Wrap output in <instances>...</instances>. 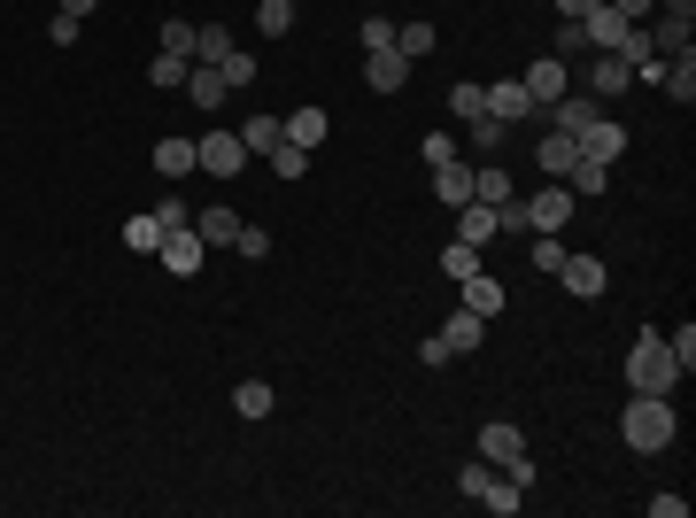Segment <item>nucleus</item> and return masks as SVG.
Here are the masks:
<instances>
[{
	"mask_svg": "<svg viewBox=\"0 0 696 518\" xmlns=\"http://www.w3.org/2000/svg\"><path fill=\"white\" fill-rule=\"evenodd\" d=\"M565 186H573V194H603V186H612V162H588V155H580V162L565 170Z\"/></svg>",
	"mask_w": 696,
	"mask_h": 518,
	"instance_id": "c756f323",
	"label": "nucleus"
},
{
	"mask_svg": "<svg viewBox=\"0 0 696 518\" xmlns=\"http://www.w3.org/2000/svg\"><path fill=\"white\" fill-rule=\"evenodd\" d=\"M403 77H410V55H395V47H380V55L364 62V85H372V94H403Z\"/></svg>",
	"mask_w": 696,
	"mask_h": 518,
	"instance_id": "dca6fc26",
	"label": "nucleus"
},
{
	"mask_svg": "<svg viewBox=\"0 0 696 518\" xmlns=\"http://www.w3.org/2000/svg\"><path fill=\"white\" fill-rule=\"evenodd\" d=\"M225 94H232V85H225L217 62H194V70H187V101H194V109H225Z\"/></svg>",
	"mask_w": 696,
	"mask_h": 518,
	"instance_id": "ddd939ff",
	"label": "nucleus"
},
{
	"mask_svg": "<svg viewBox=\"0 0 696 518\" xmlns=\"http://www.w3.org/2000/svg\"><path fill=\"white\" fill-rule=\"evenodd\" d=\"M232 132H240V147H248V155H272V147L287 140V124H279V117H248V124H232Z\"/></svg>",
	"mask_w": 696,
	"mask_h": 518,
	"instance_id": "b1692460",
	"label": "nucleus"
},
{
	"mask_svg": "<svg viewBox=\"0 0 696 518\" xmlns=\"http://www.w3.org/2000/svg\"><path fill=\"white\" fill-rule=\"evenodd\" d=\"M272 170H279V179L295 186V179H302V170H310V147H295V140H279V147H272Z\"/></svg>",
	"mask_w": 696,
	"mask_h": 518,
	"instance_id": "72a5a7b5",
	"label": "nucleus"
},
{
	"mask_svg": "<svg viewBox=\"0 0 696 518\" xmlns=\"http://www.w3.org/2000/svg\"><path fill=\"white\" fill-rule=\"evenodd\" d=\"M279 124H287V140H295V147H317V140L333 132V117H325V109H295V117H279Z\"/></svg>",
	"mask_w": 696,
	"mask_h": 518,
	"instance_id": "a878e982",
	"label": "nucleus"
},
{
	"mask_svg": "<svg viewBox=\"0 0 696 518\" xmlns=\"http://www.w3.org/2000/svg\"><path fill=\"white\" fill-rule=\"evenodd\" d=\"M665 349H673V364H681V372H696V325H681V333H665Z\"/></svg>",
	"mask_w": 696,
	"mask_h": 518,
	"instance_id": "37998d69",
	"label": "nucleus"
},
{
	"mask_svg": "<svg viewBox=\"0 0 696 518\" xmlns=\"http://www.w3.org/2000/svg\"><path fill=\"white\" fill-rule=\"evenodd\" d=\"M596 117H603V109H596L588 94H565V101H550V124H557V132H573V140H580Z\"/></svg>",
	"mask_w": 696,
	"mask_h": 518,
	"instance_id": "6ab92c4d",
	"label": "nucleus"
},
{
	"mask_svg": "<svg viewBox=\"0 0 696 518\" xmlns=\"http://www.w3.org/2000/svg\"><path fill=\"white\" fill-rule=\"evenodd\" d=\"M620 147H627V124H612V117H596V124L580 132V155H588V162H620Z\"/></svg>",
	"mask_w": 696,
	"mask_h": 518,
	"instance_id": "4468645a",
	"label": "nucleus"
},
{
	"mask_svg": "<svg viewBox=\"0 0 696 518\" xmlns=\"http://www.w3.org/2000/svg\"><path fill=\"white\" fill-rule=\"evenodd\" d=\"M480 333H488V317H472V310H449V317H442L449 357H472V349H480Z\"/></svg>",
	"mask_w": 696,
	"mask_h": 518,
	"instance_id": "f3484780",
	"label": "nucleus"
},
{
	"mask_svg": "<svg viewBox=\"0 0 696 518\" xmlns=\"http://www.w3.org/2000/svg\"><path fill=\"white\" fill-rule=\"evenodd\" d=\"M155 170H163V179H187V170H194V140L163 132V140H155Z\"/></svg>",
	"mask_w": 696,
	"mask_h": 518,
	"instance_id": "4be33fe9",
	"label": "nucleus"
},
{
	"mask_svg": "<svg viewBox=\"0 0 696 518\" xmlns=\"http://www.w3.org/2000/svg\"><path fill=\"white\" fill-rule=\"evenodd\" d=\"M457 240L488 248V240H495V209H488V202H465V209H457Z\"/></svg>",
	"mask_w": 696,
	"mask_h": 518,
	"instance_id": "bb28decb",
	"label": "nucleus"
},
{
	"mask_svg": "<svg viewBox=\"0 0 696 518\" xmlns=\"http://www.w3.org/2000/svg\"><path fill=\"white\" fill-rule=\"evenodd\" d=\"M557 279H565L573 294H603V264H596V255H573V248H565V264H557Z\"/></svg>",
	"mask_w": 696,
	"mask_h": 518,
	"instance_id": "412c9836",
	"label": "nucleus"
},
{
	"mask_svg": "<svg viewBox=\"0 0 696 518\" xmlns=\"http://www.w3.org/2000/svg\"><path fill=\"white\" fill-rule=\"evenodd\" d=\"M163 55H187V62H194V24H187V16L163 24Z\"/></svg>",
	"mask_w": 696,
	"mask_h": 518,
	"instance_id": "ea45409f",
	"label": "nucleus"
},
{
	"mask_svg": "<svg viewBox=\"0 0 696 518\" xmlns=\"http://www.w3.org/2000/svg\"><path fill=\"white\" fill-rule=\"evenodd\" d=\"M503 140H511V124H495V117H480L472 124V155L488 162V155H503Z\"/></svg>",
	"mask_w": 696,
	"mask_h": 518,
	"instance_id": "c9c22d12",
	"label": "nucleus"
},
{
	"mask_svg": "<svg viewBox=\"0 0 696 518\" xmlns=\"http://www.w3.org/2000/svg\"><path fill=\"white\" fill-rule=\"evenodd\" d=\"M232 47H240V39H232L225 24H194V62H225Z\"/></svg>",
	"mask_w": 696,
	"mask_h": 518,
	"instance_id": "c85d7f7f",
	"label": "nucleus"
},
{
	"mask_svg": "<svg viewBox=\"0 0 696 518\" xmlns=\"http://www.w3.org/2000/svg\"><path fill=\"white\" fill-rule=\"evenodd\" d=\"M395 55H433V24H395Z\"/></svg>",
	"mask_w": 696,
	"mask_h": 518,
	"instance_id": "f704fd0d",
	"label": "nucleus"
},
{
	"mask_svg": "<svg viewBox=\"0 0 696 518\" xmlns=\"http://www.w3.org/2000/svg\"><path fill=\"white\" fill-rule=\"evenodd\" d=\"M255 32H264V39H287V32H295V0H264V9H255Z\"/></svg>",
	"mask_w": 696,
	"mask_h": 518,
	"instance_id": "2f4dec72",
	"label": "nucleus"
},
{
	"mask_svg": "<svg viewBox=\"0 0 696 518\" xmlns=\"http://www.w3.org/2000/svg\"><path fill=\"white\" fill-rule=\"evenodd\" d=\"M612 9H620V16L635 24V16H650V0H612Z\"/></svg>",
	"mask_w": 696,
	"mask_h": 518,
	"instance_id": "3c124183",
	"label": "nucleus"
},
{
	"mask_svg": "<svg viewBox=\"0 0 696 518\" xmlns=\"http://www.w3.org/2000/svg\"><path fill=\"white\" fill-rule=\"evenodd\" d=\"M480 94H488V117H495V124H518V117H542V109L527 101V85H518V77H495V85H480Z\"/></svg>",
	"mask_w": 696,
	"mask_h": 518,
	"instance_id": "6e6552de",
	"label": "nucleus"
},
{
	"mask_svg": "<svg viewBox=\"0 0 696 518\" xmlns=\"http://www.w3.org/2000/svg\"><path fill=\"white\" fill-rule=\"evenodd\" d=\"M449 117L480 124V117H488V94H480V85H457V94H449Z\"/></svg>",
	"mask_w": 696,
	"mask_h": 518,
	"instance_id": "4c0bfd02",
	"label": "nucleus"
},
{
	"mask_svg": "<svg viewBox=\"0 0 696 518\" xmlns=\"http://www.w3.org/2000/svg\"><path fill=\"white\" fill-rule=\"evenodd\" d=\"M155 255H163V264L179 272V279H194V272H202V232H194V225H179V232H163V248H155Z\"/></svg>",
	"mask_w": 696,
	"mask_h": 518,
	"instance_id": "9b49d317",
	"label": "nucleus"
},
{
	"mask_svg": "<svg viewBox=\"0 0 696 518\" xmlns=\"http://www.w3.org/2000/svg\"><path fill=\"white\" fill-rule=\"evenodd\" d=\"M650 518H688V495H650Z\"/></svg>",
	"mask_w": 696,
	"mask_h": 518,
	"instance_id": "09e8293b",
	"label": "nucleus"
},
{
	"mask_svg": "<svg viewBox=\"0 0 696 518\" xmlns=\"http://www.w3.org/2000/svg\"><path fill=\"white\" fill-rule=\"evenodd\" d=\"M573 55H588V32L580 24H557V62H573Z\"/></svg>",
	"mask_w": 696,
	"mask_h": 518,
	"instance_id": "49530a36",
	"label": "nucleus"
},
{
	"mask_svg": "<svg viewBox=\"0 0 696 518\" xmlns=\"http://www.w3.org/2000/svg\"><path fill=\"white\" fill-rule=\"evenodd\" d=\"M433 202H442V209H465V202H472V162H465V155L433 162Z\"/></svg>",
	"mask_w": 696,
	"mask_h": 518,
	"instance_id": "1a4fd4ad",
	"label": "nucleus"
},
{
	"mask_svg": "<svg viewBox=\"0 0 696 518\" xmlns=\"http://www.w3.org/2000/svg\"><path fill=\"white\" fill-rule=\"evenodd\" d=\"M187 70H194L187 55H155V62H147V85H163V94H179V85H187Z\"/></svg>",
	"mask_w": 696,
	"mask_h": 518,
	"instance_id": "7c9ffc66",
	"label": "nucleus"
},
{
	"mask_svg": "<svg viewBox=\"0 0 696 518\" xmlns=\"http://www.w3.org/2000/svg\"><path fill=\"white\" fill-rule=\"evenodd\" d=\"M457 287H465V310H472V317H495V310H503V279H495V272H472V279H457Z\"/></svg>",
	"mask_w": 696,
	"mask_h": 518,
	"instance_id": "aec40b11",
	"label": "nucleus"
},
{
	"mask_svg": "<svg viewBox=\"0 0 696 518\" xmlns=\"http://www.w3.org/2000/svg\"><path fill=\"white\" fill-rule=\"evenodd\" d=\"M77 24H85V16H62V9H55V24H47V39H55V47H77Z\"/></svg>",
	"mask_w": 696,
	"mask_h": 518,
	"instance_id": "de8ad7c7",
	"label": "nucleus"
},
{
	"mask_svg": "<svg viewBox=\"0 0 696 518\" xmlns=\"http://www.w3.org/2000/svg\"><path fill=\"white\" fill-rule=\"evenodd\" d=\"M380 47H395V24L387 16H364V55H380Z\"/></svg>",
	"mask_w": 696,
	"mask_h": 518,
	"instance_id": "a18cd8bd",
	"label": "nucleus"
},
{
	"mask_svg": "<svg viewBox=\"0 0 696 518\" xmlns=\"http://www.w3.org/2000/svg\"><path fill=\"white\" fill-rule=\"evenodd\" d=\"M457 487H465V495H472L480 510H495V518H511L518 503H527V487H511V480H503V472H495L488 457H472V465L457 472Z\"/></svg>",
	"mask_w": 696,
	"mask_h": 518,
	"instance_id": "20e7f679",
	"label": "nucleus"
},
{
	"mask_svg": "<svg viewBox=\"0 0 696 518\" xmlns=\"http://www.w3.org/2000/svg\"><path fill=\"white\" fill-rule=\"evenodd\" d=\"M194 232H202V248H232V240H240V217L217 202V209H202V217H194Z\"/></svg>",
	"mask_w": 696,
	"mask_h": 518,
	"instance_id": "5701e85b",
	"label": "nucleus"
},
{
	"mask_svg": "<svg viewBox=\"0 0 696 518\" xmlns=\"http://www.w3.org/2000/svg\"><path fill=\"white\" fill-rule=\"evenodd\" d=\"M620 434H627V449L658 457V449L681 434V418H673V402H665V395H635V402H627V418H620Z\"/></svg>",
	"mask_w": 696,
	"mask_h": 518,
	"instance_id": "f257e3e1",
	"label": "nucleus"
},
{
	"mask_svg": "<svg viewBox=\"0 0 696 518\" xmlns=\"http://www.w3.org/2000/svg\"><path fill=\"white\" fill-rule=\"evenodd\" d=\"M658 85L688 109V101H696V55H665V77H658Z\"/></svg>",
	"mask_w": 696,
	"mask_h": 518,
	"instance_id": "393cba45",
	"label": "nucleus"
},
{
	"mask_svg": "<svg viewBox=\"0 0 696 518\" xmlns=\"http://www.w3.org/2000/svg\"><path fill=\"white\" fill-rule=\"evenodd\" d=\"M147 217H155V225H163V232H179V225H194V217H187V202H179V194H163V202H155V209H147Z\"/></svg>",
	"mask_w": 696,
	"mask_h": 518,
	"instance_id": "79ce46f5",
	"label": "nucleus"
},
{
	"mask_svg": "<svg viewBox=\"0 0 696 518\" xmlns=\"http://www.w3.org/2000/svg\"><path fill=\"white\" fill-rule=\"evenodd\" d=\"M673 380H681V364H673V349H665V333H635V349H627V387H635V395H673Z\"/></svg>",
	"mask_w": 696,
	"mask_h": 518,
	"instance_id": "f03ea898",
	"label": "nucleus"
},
{
	"mask_svg": "<svg viewBox=\"0 0 696 518\" xmlns=\"http://www.w3.org/2000/svg\"><path fill=\"white\" fill-rule=\"evenodd\" d=\"M101 9V0H62V16H94Z\"/></svg>",
	"mask_w": 696,
	"mask_h": 518,
	"instance_id": "603ef678",
	"label": "nucleus"
},
{
	"mask_svg": "<svg viewBox=\"0 0 696 518\" xmlns=\"http://www.w3.org/2000/svg\"><path fill=\"white\" fill-rule=\"evenodd\" d=\"M527 240H535V248H527V255H535V272H557V264H565V248H557L565 232H527Z\"/></svg>",
	"mask_w": 696,
	"mask_h": 518,
	"instance_id": "e433bc0d",
	"label": "nucleus"
},
{
	"mask_svg": "<svg viewBox=\"0 0 696 518\" xmlns=\"http://www.w3.org/2000/svg\"><path fill=\"white\" fill-rule=\"evenodd\" d=\"M240 255H248V264H264V255H272V232L264 225H240V240H232Z\"/></svg>",
	"mask_w": 696,
	"mask_h": 518,
	"instance_id": "a19ab883",
	"label": "nucleus"
},
{
	"mask_svg": "<svg viewBox=\"0 0 696 518\" xmlns=\"http://www.w3.org/2000/svg\"><path fill=\"white\" fill-rule=\"evenodd\" d=\"M535 155H542V170H550V179H565V170H573V162H580V140H573V132H557V124H550V132H542V147H535Z\"/></svg>",
	"mask_w": 696,
	"mask_h": 518,
	"instance_id": "a211bd4d",
	"label": "nucleus"
},
{
	"mask_svg": "<svg viewBox=\"0 0 696 518\" xmlns=\"http://www.w3.org/2000/svg\"><path fill=\"white\" fill-rule=\"evenodd\" d=\"M480 457H488L511 487H535V457H527V434H518V425L488 418V425H480Z\"/></svg>",
	"mask_w": 696,
	"mask_h": 518,
	"instance_id": "7ed1b4c3",
	"label": "nucleus"
},
{
	"mask_svg": "<svg viewBox=\"0 0 696 518\" xmlns=\"http://www.w3.org/2000/svg\"><path fill=\"white\" fill-rule=\"evenodd\" d=\"M596 9H603V0H557V16H565V24H580V16H596Z\"/></svg>",
	"mask_w": 696,
	"mask_h": 518,
	"instance_id": "8fccbe9b",
	"label": "nucleus"
},
{
	"mask_svg": "<svg viewBox=\"0 0 696 518\" xmlns=\"http://www.w3.org/2000/svg\"><path fill=\"white\" fill-rule=\"evenodd\" d=\"M124 248L155 255V248H163V225H155V217H132V225H124Z\"/></svg>",
	"mask_w": 696,
	"mask_h": 518,
	"instance_id": "58836bf2",
	"label": "nucleus"
},
{
	"mask_svg": "<svg viewBox=\"0 0 696 518\" xmlns=\"http://www.w3.org/2000/svg\"><path fill=\"white\" fill-rule=\"evenodd\" d=\"M580 32H588V55H612V47L627 39V16L612 9V0H603V9H596V16H580Z\"/></svg>",
	"mask_w": 696,
	"mask_h": 518,
	"instance_id": "f8f14e48",
	"label": "nucleus"
},
{
	"mask_svg": "<svg viewBox=\"0 0 696 518\" xmlns=\"http://www.w3.org/2000/svg\"><path fill=\"white\" fill-rule=\"evenodd\" d=\"M635 85V70L620 62V55H603V62H588V101H612V94H627Z\"/></svg>",
	"mask_w": 696,
	"mask_h": 518,
	"instance_id": "2eb2a0df",
	"label": "nucleus"
},
{
	"mask_svg": "<svg viewBox=\"0 0 696 518\" xmlns=\"http://www.w3.org/2000/svg\"><path fill=\"white\" fill-rule=\"evenodd\" d=\"M194 170H209V179H240V170H248V147H240V132H232V124L202 132V140H194Z\"/></svg>",
	"mask_w": 696,
	"mask_h": 518,
	"instance_id": "39448f33",
	"label": "nucleus"
},
{
	"mask_svg": "<svg viewBox=\"0 0 696 518\" xmlns=\"http://www.w3.org/2000/svg\"><path fill=\"white\" fill-rule=\"evenodd\" d=\"M442 272H449V279H472V272H480V248H472V240H449V248H442Z\"/></svg>",
	"mask_w": 696,
	"mask_h": 518,
	"instance_id": "473e14b6",
	"label": "nucleus"
},
{
	"mask_svg": "<svg viewBox=\"0 0 696 518\" xmlns=\"http://www.w3.org/2000/svg\"><path fill=\"white\" fill-rule=\"evenodd\" d=\"M272 402H279V395H272L264 380H240V387H232V410H240L248 425H255V418H272Z\"/></svg>",
	"mask_w": 696,
	"mask_h": 518,
	"instance_id": "cd10ccee",
	"label": "nucleus"
},
{
	"mask_svg": "<svg viewBox=\"0 0 696 518\" xmlns=\"http://www.w3.org/2000/svg\"><path fill=\"white\" fill-rule=\"evenodd\" d=\"M565 77H573V70L550 55V62H527V77H518V85H527V101H535V109H550V101H565Z\"/></svg>",
	"mask_w": 696,
	"mask_h": 518,
	"instance_id": "9d476101",
	"label": "nucleus"
},
{
	"mask_svg": "<svg viewBox=\"0 0 696 518\" xmlns=\"http://www.w3.org/2000/svg\"><path fill=\"white\" fill-rule=\"evenodd\" d=\"M573 209H580V194H573L565 179H550L542 194H527V217H535V232H565V225H573Z\"/></svg>",
	"mask_w": 696,
	"mask_h": 518,
	"instance_id": "423d86ee",
	"label": "nucleus"
},
{
	"mask_svg": "<svg viewBox=\"0 0 696 518\" xmlns=\"http://www.w3.org/2000/svg\"><path fill=\"white\" fill-rule=\"evenodd\" d=\"M688 24H696V0H665V16L650 24V47L658 55H688Z\"/></svg>",
	"mask_w": 696,
	"mask_h": 518,
	"instance_id": "0eeeda50",
	"label": "nucleus"
},
{
	"mask_svg": "<svg viewBox=\"0 0 696 518\" xmlns=\"http://www.w3.org/2000/svg\"><path fill=\"white\" fill-rule=\"evenodd\" d=\"M217 70H225V85H232V94H248V77H255V62H248V55H240V47H232V55H225V62H217Z\"/></svg>",
	"mask_w": 696,
	"mask_h": 518,
	"instance_id": "c03bdc74",
	"label": "nucleus"
}]
</instances>
